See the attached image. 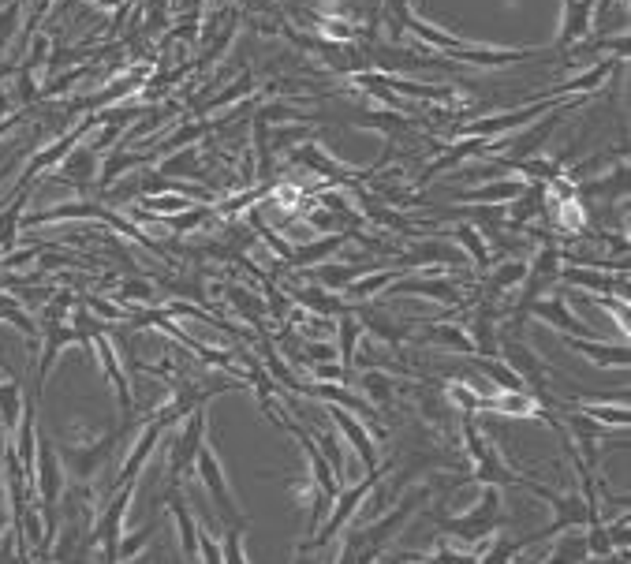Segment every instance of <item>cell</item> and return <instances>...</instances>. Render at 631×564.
Instances as JSON below:
<instances>
[{
	"instance_id": "obj_1",
	"label": "cell",
	"mask_w": 631,
	"mask_h": 564,
	"mask_svg": "<svg viewBox=\"0 0 631 564\" xmlns=\"http://www.w3.org/2000/svg\"><path fill=\"white\" fill-rule=\"evenodd\" d=\"M404 34L419 38L422 49H437L445 60L452 64H475V68H508V64H519V60H531L534 49H505V45H471L449 34V30L426 23L419 15H411L404 23Z\"/></svg>"
},
{
	"instance_id": "obj_2",
	"label": "cell",
	"mask_w": 631,
	"mask_h": 564,
	"mask_svg": "<svg viewBox=\"0 0 631 564\" xmlns=\"http://www.w3.org/2000/svg\"><path fill=\"white\" fill-rule=\"evenodd\" d=\"M508 523L505 516V501H501V490L497 486H478V501L460 516H445L441 520V538L449 535L463 546H478L490 535H497Z\"/></svg>"
},
{
	"instance_id": "obj_3",
	"label": "cell",
	"mask_w": 631,
	"mask_h": 564,
	"mask_svg": "<svg viewBox=\"0 0 631 564\" xmlns=\"http://www.w3.org/2000/svg\"><path fill=\"white\" fill-rule=\"evenodd\" d=\"M497 359L523 381V389L534 396L538 408H546V411L557 408V400L549 393V374H553V370H549L546 359L534 352L519 333H501V337H497Z\"/></svg>"
},
{
	"instance_id": "obj_4",
	"label": "cell",
	"mask_w": 631,
	"mask_h": 564,
	"mask_svg": "<svg viewBox=\"0 0 631 564\" xmlns=\"http://www.w3.org/2000/svg\"><path fill=\"white\" fill-rule=\"evenodd\" d=\"M378 482H381V471H366L359 482H351V486H340V494L333 497V505H329V516H325V523L314 531V538L310 542H303V550L299 553H314V550H325L333 538L348 527L351 520H355V512L363 508V501L374 490H378Z\"/></svg>"
},
{
	"instance_id": "obj_5",
	"label": "cell",
	"mask_w": 631,
	"mask_h": 564,
	"mask_svg": "<svg viewBox=\"0 0 631 564\" xmlns=\"http://www.w3.org/2000/svg\"><path fill=\"white\" fill-rule=\"evenodd\" d=\"M180 434L169 441V464H165V490H180V482L191 475L195 456L206 441V404L195 411H187L180 419Z\"/></svg>"
},
{
	"instance_id": "obj_6",
	"label": "cell",
	"mask_w": 631,
	"mask_h": 564,
	"mask_svg": "<svg viewBox=\"0 0 631 564\" xmlns=\"http://www.w3.org/2000/svg\"><path fill=\"white\" fill-rule=\"evenodd\" d=\"M191 471H195L198 482L206 486V494H210L213 508H217V516H221V523H225V527H232V523H239V520H247V516L239 512L236 497H232V486H228L225 464H221V456H217V449H213L210 438L202 441V449H198L195 467H191Z\"/></svg>"
},
{
	"instance_id": "obj_7",
	"label": "cell",
	"mask_w": 631,
	"mask_h": 564,
	"mask_svg": "<svg viewBox=\"0 0 631 564\" xmlns=\"http://www.w3.org/2000/svg\"><path fill=\"white\" fill-rule=\"evenodd\" d=\"M127 430H131V423L113 426V430H105L98 441H86V445H60V460H64L71 479H79V482L98 479L101 471L109 467V460H113L116 441L124 438Z\"/></svg>"
},
{
	"instance_id": "obj_8",
	"label": "cell",
	"mask_w": 631,
	"mask_h": 564,
	"mask_svg": "<svg viewBox=\"0 0 631 564\" xmlns=\"http://www.w3.org/2000/svg\"><path fill=\"white\" fill-rule=\"evenodd\" d=\"M471 460H475V471H471L467 479H460V482H475V486H497V490H512V486L527 490V486H531V479H527V475H519V471H512V467L505 464V456H501V449H497L493 441H482V449H478ZM460 482H456V486H460Z\"/></svg>"
},
{
	"instance_id": "obj_9",
	"label": "cell",
	"mask_w": 631,
	"mask_h": 564,
	"mask_svg": "<svg viewBox=\"0 0 631 564\" xmlns=\"http://www.w3.org/2000/svg\"><path fill=\"white\" fill-rule=\"evenodd\" d=\"M325 415H329V423L337 426V434H344V441L355 449V460L363 464V471H381L378 441H374V434L366 430L363 419L344 408H337V404H325Z\"/></svg>"
},
{
	"instance_id": "obj_10",
	"label": "cell",
	"mask_w": 631,
	"mask_h": 564,
	"mask_svg": "<svg viewBox=\"0 0 631 564\" xmlns=\"http://www.w3.org/2000/svg\"><path fill=\"white\" fill-rule=\"evenodd\" d=\"M131 497H135V482L116 486V497L109 501L105 516H101L98 527H94V535L86 538V546H105V564H113L116 542H120V535H124V520H127V508H131Z\"/></svg>"
},
{
	"instance_id": "obj_11",
	"label": "cell",
	"mask_w": 631,
	"mask_h": 564,
	"mask_svg": "<svg viewBox=\"0 0 631 564\" xmlns=\"http://www.w3.org/2000/svg\"><path fill=\"white\" fill-rule=\"evenodd\" d=\"M381 292L385 296H422L434 299V303H445V307H460L463 303L460 281H452V277H415V273H404L400 281L385 284Z\"/></svg>"
},
{
	"instance_id": "obj_12",
	"label": "cell",
	"mask_w": 631,
	"mask_h": 564,
	"mask_svg": "<svg viewBox=\"0 0 631 564\" xmlns=\"http://www.w3.org/2000/svg\"><path fill=\"white\" fill-rule=\"evenodd\" d=\"M620 64H624V57H609V60H602V64H594V68L579 71V75L568 79V83H553V86H546V90H534L531 101H553V98H568V94H575V98H587V94H594V90L605 83V79H613V75H617Z\"/></svg>"
},
{
	"instance_id": "obj_13",
	"label": "cell",
	"mask_w": 631,
	"mask_h": 564,
	"mask_svg": "<svg viewBox=\"0 0 631 564\" xmlns=\"http://www.w3.org/2000/svg\"><path fill=\"white\" fill-rule=\"evenodd\" d=\"M60 490H64V467L57 464V449L42 441V449H38V494H42V508H45V535L53 538L57 531V501H60Z\"/></svg>"
},
{
	"instance_id": "obj_14",
	"label": "cell",
	"mask_w": 631,
	"mask_h": 564,
	"mask_svg": "<svg viewBox=\"0 0 631 564\" xmlns=\"http://www.w3.org/2000/svg\"><path fill=\"white\" fill-rule=\"evenodd\" d=\"M538 318V322H546L549 329H557L561 337H579V340H594V329H590L579 314H572V307L564 303V296H542L531 303V311L527 318Z\"/></svg>"
},
{
	"instance_id": "obj_15",
	"label": "cell",
	"mask_w": 631,
	"mask_h": 564,
	"mask_svg": "<svg viewBox=\"0 0 631 564\" xmlns=\"http://www.w3.org/2000/svg\"><path fill=\"white\" fill-rule=\"evenodd\" d=\"M98 344V359H101V370L109 374L116 389V400H120V411H124V423H139L135 419V393H131V381H127L124 367H120V359H116V344H113V333H105V337H94Z\"/></svg>"
},
{
	"instance_id": "obj_16",
	"label": "cell",
	"mask_w": 631,
	"mask_h": 564,
	"mask_svg": "<svg viewBox=\"0 0 631 564\" xmlns=\"http://www.w3.org/2000/svg\"><path fill=\"white\" fill-rule=\"evenodd\" d=\"M561 284H572V288H587L594 296H617L628 299V273H594L587 266H561Z\"/></svg>"
},
{
	"instance_id": "obj_17",
	"label": "cell",
	"mask_w": 631,
	"mask_h": 564,
	"mask_svg": "<svg viewBox=\"0 0 631 564\" xmlns=\"http://www.w3.org/2000/svg\"><path fill=\"white\" fill-rule=\"evenodd\" d=\"M594 19H598V0H564V19H561V34H557V45H575L587 42L594 34Z\"/></svg>"
},
{
	"instance_id": "obj_18",
	"label": "cell",
	"mask_w": 631,
	"mask_h": 564,
	"mask_svg": "<svg viewBox=\"0 0 631 564\" xmlns=\"http://www.w3.org/2000/svg\"><path fill=\"white\" fill-rule=\"evenodd\" d=\"M165 430H169V426L161 423V419H154V415H150V423H142V434H139V441H135V449L127 452L124 467L116 471L113 490H116V486H124V482H135V479H139L142 464L150 460V452L157 449V441H161V434H165Z\"/></svg>"
},
{
	"instance_id": "obj_19",
	"label": "cell",
	"mask_w": 631,
	"mask_h": 564,
	"mask_svg": "<svg viewBox=\"0 0 631 564\" xmlns=\"http://www.w3.org/2000/svg\"><path fill=\"white\" fill-rule=\"evenodd\" d=\"M523 187H527V180H519V176H497V180L475 187V191H456L452 198L467 202V206H508Z\"/></svg>"
},
{
	"instance_id": "obj_20",
	"label": "cell",
	"mask_w": 631,
	"mask_h": 564,
	"mask_svg": "<svg viewBox=\"0 0 631 564\" xmlns=\"http://www.w3.org/2000/svg\"><path fill=\"white\" fill-rule=\"evenodd\" d=\"M351 240H355V232H329V236H322V240L292 247V254H288L284 262H288L292 269H310V266H318V262H325L329 254H340Z\"/></svg>"
},
{
	"instance_id": "obj_21",
	"label": "cell",
	"mask_w": 631,
	"mask_h": 564,
	"mask_svg": "<svg viewBox=\"0 0 631 564\" xmlns=\"http://www.w3.org/2000/svg\"><path fill=\"white\" fill-rule=\"evenodd\" d=\"M564 340H568L572 352H579L587 363H594V367H602V370H617V367L628 370L631 363L628 344H602V340H579V337H564Z\"/></svg>"
},
{
	"instance_id": "obj_22",
	"label": "cell",
	"mask_w": 631,
	"mask_h": 564,
	"mask_svg": "<svg viewBox=\"0 0 631 564\" xmlns=\"http://www.w3.org/2000/svg\"><path fill=\"white\" fill-rule=\"evenodd\" d=\"M299 273H307L310 281L325 288V292H344L348 284H355L363 273H370V266H351V262H318V266L310 269H299Z\"/></svg>"
},
{
	"instance_id": "obj_23",
	"label": "cell",
	"mask_w": 631,
	"mask_h": 564,
	"mask_svg": "<svg viewBox=\"0 0 631 564\" xmlns=\"http://www.w3.org/2000/svg\"><path fill=\"white\" fill-rule=\"evenodd\" d=\"M351 311H355V307H351ZM355 314H359V325L370 329V337H378L381 344H389L393 352H400V344L407 340V333L415 329V325H407V322L400 325V322H393L389 314H378V311H370V307H363V311H355Z\"/></svg>"
},
{
	"instance_id": "obj_24",
	"label": "cell",
	"mask_w": 631,
	"mask_h": 564,
	"mask_svg": "<svg viewBox=\"0 0 631 564\" xmlns=\"http://www.w3.org/2000/svg\"><path fill=\"white\" fill-rule=\"evenodd\" d=\"M471 348H475V355H486V359H493L497 355V307L493 303H486V307H478L475 311V322H471Z\"/></svg>"
},
{
	"instance_id": "obj_25",
	"label": "cell",
	"mask_w": 631,
	"mask_h": 564,
	"mask_svg": "<svg viewBox=\"0 0 631 564\" xmlns=\"http://www.w3.org/2000/svg\"><path fill=\"white\" fill-rule=\"evenodd\" d=\"M381 86L393 90L396 98H419V101H452L456 90L452 86H434V83H411L400 75H381Z\"/></svg>"
},
{
	"instance_id": "obj_26",
	"label": "cell",
	"mask_w": 631,
	"mask_h": 564,
	"mask_svg": "<svg viewBox=\"0 0 631 564\" xmlns=\"http://www.w3.org/2000/svg\"><path fill=\"white\" fill-rule=\"evenodd\" d=\"M288 296L295 299V303H303L310 314H318V318H325V314H344L351 307L348 299H337L333 292H325V288H318V284H307V288H288Z\"/></svg>"
},
{
	"instance_id": "obj_27",
	"label": "cell",
	"mask_w": 631,
	"mask_h": 564,
	"mask_svg": "<svg viewBox=\"0 0 631 564\" xmlns=\"http://www.w3.org/2000/svg\"><path fill=\"white\" fill-rule=\"evenodd\" d=\"M139 165H146V169H150V165H154V157L139 154V150H124V146H120V150H113V154L105 157V165L98 169V184L101 187H113L116 180L124 176V172L139 169Z\"/></svg>"
},
{
	"instance_id": "obj_28",
	"label": "cell",
	"mask_w": 631,
	"mask_h": 564,
	"mask_svg": "<svg viewBox=\"0 0 631 564\" xmlns=\"http://www.w3.org/2000/svg\"><path fill=\"white\" fill-rule=\"evenodd\" d=\"M400 277H404V269H396V266L370 269V273H363V277H359L355 284H348V288H344V292H348V303H370V299L378 296L385 284L400 281Z\"/></svg>"
},
{
	"instance_id": "obj_29",
	"label": "cell",
	"mask_w": 631,
	"mask_h": 564,
	"mask_svg": "<svg viewBox=\"0 0 631 564\" xmlns=\"http://www.w3.org/2000/svg\"><path fill=\"white\" fill-rule=\"evenodd\" d=\"M359 340H363V325H359L355 311L348 307L344 314H337V355L344 370H355V348H359Z\"/></svg>"
},
{
	"instance_id": "obj_30",
	"label": "cell",
	"mask_w": 631,
	"mask_h": 564,
	"mask_svg": "<svg viewBox=\"0 0 631 564\" xmlns=\"http://www.w3.org/2000/svg\"><path fill=\"white\" fill-rule=\"evenodd\" d=\"M422 344H437V348H445V352L475 355V348H471V337H467V329H460V325L426 322V337H422Z\"/></svg>"
},
{
	"instance_id": "obj_31",
	"label": "cell",
	"mask_w": 631,
	"mask_h": 564,
	"mask_svg": "<svg viewBox=\"0 0 631 564\" xmlns=\"http://www.w3.org/2000/svg\"><path fill=\"white\" fill-rule=\"evenodd\" d=\"M351 124L374 127V131H385V135H400V131H411V127H415V116L396 113V109H366V113L351 116Z\"/></svg>"
},
{
	"instance_id": "obj_32",
	"label": "cell",
	"mask_w": 631,
	"mask_h": 564,
	"mask_svg": "<svg viewBox=\"0 0 631 564\" xmlns=\"http://www.w3.org/2000/svg\"><path fill=\"white\" fill-rule=\"evenodd\" d=\"M292 161H295V165H307V169H314V172H322V176H329L333 184H340V180H351L348 169H340V161H333L329 154H322V146H314V142H307V146L292 150Z\"/></svg>"
},
{
	"instance_id": "obj_33",
	"label": "cell",
	"mask_w": 631,
	"mask_h": 564,
	"mask_svg": "<svg viewBox=\"0 0 631 564\" xmlns=\"http://www.w3.org/2000/svg\"><path fill=\"white\" fill-rule=\"evenodd\" d=\"M34 221H113V213L98 206V202H68L49 213H38Z\"/></svg>"
},
{
	"instance_id": "obj_34",
	"label": "cell",
	"mask_w": 631,
	"mask_h": 564,
	"mask_svg": "<svg viewBox=\"0 0 631 564\" xmlns=\"http://www.w3.org/2000/svg\"><path fill=\"white\" fill-rule=\"evenodd\" d=\"M154 169L165 172V176H172V180H180V176L202 180V165H198V146H183V150H176V154L161 157Z\"/></svg>"
},
{
	"instance_id": "obj_35",
	"label": "cell",
	"mask_w": 631,
	"mask_h": 564,
	"mask_svg": "<svg viewBox=\"0 0 631 564\" xmlns=\"http://www.w3.org/2000/svg\"><path fill=\"white\" fill-rule=\"evenodd\" d=\"M359 385H363V393H366L363 400L370 404V408H389V404H393L396 381L389 378V374H381V370H363Z\"/></svg>"
},
{
	"instance_id": "obj_36",
	"label": "cell",
	"mask_w": 631,
	"mask_h": 564,
	"mask_svg": "<svg viewBox=\"0 0 631 564\" xmlns=\"http://www.w3.org/2000/svg\"><path fill=\"white\" fill-rule=\"evenodd\" d=\"M482 553H475L478 564H512L519 557V538H508V535H490L486 542H478Z\"/></svg>"
},
{
	"instance_id": "obj_37",
	"label": "cell",
	"mask_w": 631,
	"mask_h": 564,
	"mask_svg": "<svg viewBox=\"0 0 631 564\" xmlns=\"http://www.w3.org/2000/svg\"><path fill=\"white\" fill-rule=\"evenodd\" d=\"M161 523L165 520H157V523H146L142 531H135V535H120V542H116V553H113V564H127V561H135L150 542H154V535L161 531Z\"/></svg>"
},
{
	"instance_id": "obj_38",
	"label": "cell",
	"mask_w": 631,
	"mask_h": 564,
	"mask_svg": "<svg viewBox=\"0 0 631 564\" xmlns=\"http://www.w3.org/2000/svg\"><path fill=\"white\" fill-rule=\"evenodd\" d=\"M523 277H527V262H523V258H512V262H505V266H497L490 277H486L490 299H497L501 292H512V288H519V284H523Z\"/></svg>"
},
{
	"instance_id": "obj_39",
	"label": "cell",
	"mask_w": 631,
	"mask_h": 564,
	"mask_svg": "<svg viewBox=\"0 0 631 564\" xmlns=\"http://www.w3.org/2000/svg\"><path fill=\"white\" fill-rule=\"evenodd\" d=\"M575 408L583 411V415H590L594 423L609 426V430H628L631 423L628 404H590V400H583V404H575Z\"/></svg>"
},
{
	"instance_id": "obj_40",
	"label": "cell",
	"mask_w": 631,
	"mask_h": 564,
	"mask_svg": "<svg viewBox=\"0 0 631 564\" xmlns=\"http://www.w3.org/2000/svg\"><path fill=\"white\" fill-rule=\"evenodd\" d=\"M456 243L463 247V254H467V262H475V266H490L493 262V251H490V243L482 240V232L478 228H471V225H460L456 232Z\"/></svg>"
},
{
	"instance_id": "obj_41",
	"label": "cell",
	"mask_w": 631,
	"mask_h": 564,
	"mask_svg": "<svg viewBox=\"0 0 631 564\" xmlns=\"http://www.w3.org/2000/svg\"><path fill=\"white\" fill-rule=\"evenodd\" d=\"M225 296L236 303V314L243 318V322H251L254 329H262V314H266V303L254 296V292H247V288H239V284H228Z\"/></svg>"
},
{
	"instance_id": "obj_42",
	"label": "cell",
	"mask_w": 631,
	"mask_h": 564,
	"mask_svg": "<svg viewBox=\"0 0 631 564\" xmlns=\"http://www.w3.org/2000/svg\"><path fill=\"white\" fill-rule=\"evenodd\" d=\"M575 195H605V198L628 195V165H617L613 176H605V180H590V184L575 187Z\"/></svg>"
},
{
	"instance_id": "obj_43",
	"label": "cell",
	"mask_w": 631,
	"mask_h": 564,
	"mask_svg": "<svg viewBox=\"0 0 631 564\" xmlns=\"http://www.w3.org/2000/svg\"><path fill=\"white\" fill-rule=\"evenodd\" d=\"M191 206H198V202L187 195H146V202H142L139 210L146 217H172V213H183L191 210Z\"/></svg>"
},
{
	"instance_id": "obj_44",
	"label": "cell",
	"mask_w": 631,
	"mask_h": 564,
	"mask_svg": "<svg viewBox=\"0 0 631 564\" xmlns=\"http://www.w3.org/2000/svg\"><path fill=\"white\" fill-rule=\"evenodd\" d=\"M68 180H75V187H83L90 180H98V157H94V150H79V154L68 161Z\"/></svg>"
},
{
	"instance_id": "obj_45",
	"label": "cell",
	"mask_w": 631,
	"mask_h": 564,
	"mask_svg": "<svg viewBox=\"0 0 631 564\" xmlns=\"http://www.w3.org/2000/svg\"><path fill=\"white\" fill-rule=\"evenodd\" d=\"M381 15H385V23H389L393 42H400V38H404V23L411 19V0H381Z\"/></svg>"
},
{
	"instance_id": "obj_46",
	"label": "cell",
	"mask_w": 631,
	"mask_h": 564,
	"mask_svg": "<svg viewBox=\"0 0 631 564\" xmlns=\"http://www.w3.org/2000/svg\"><path fill=\"white\" fill-rule=\"evenodd\" d=\"M400 564H478L471 553H460V550H449V546H441V550L426 553V557H400Z\"/></svg>"
},
{
	"instance_id": "obj_47",
	"label": "cell",
	"mask_w": 631,
	"mask_h": 564,
	"mask_svg": "<svg viewBox=\"0 0 631 564\" xmlns=\"http://www.w3.org/2000/svg\"><path fill=\"white\" fill-rule=\"evenodd\" d=\"M19 381H8V385H0V415H4V426L12 430L19 423Z\"/></svg>"
},
{
	"instance_id": "obj_48",
	"label": "cell",
	"mask_w": 631,
	"mask_h": 564,
	"mask_svg": "<svg viewBox=\"0 0 631 564\" xmlns=\"http://www.w3.org/2000/svg\"><path fill=\"white\" fill-rule=\"evenodd\" d=\"M251 94H254V79H251V75H243L239 83H232L228 90H221V94H217V98H213L210 105H206V113H213V109H225L228 101L251 98Z\"/></svg>"
},
{
	"instance_id": "obj_49",
	"label": "cell",
	"mask_w": 631,
	"mask_h": 564,
	"mask_svg": "<svg viewBox=\"0 0 631 564\" xmlns=\"http://www.w3.org/2000/svg\"><path fill=\"white\" fill-rule=\"evenodd\" d=\"M310 378L318 381H329V385H348L351 381V370H344L340 363H310Z\"/></svg>"
},
{
	"instance_id": "obj_50",
	"label": "cell",
	"mask_w": 631,
	"mask_h": 564,
	"mask_svg": "<svg viewBox=\"0 0 631 564\" xmlns=\"http://www.w3.org/2000/svg\"><path fill=\"white\" fill-rule=\"evenodd\" d=\"M605 538H609V546H613V553L624 550L628 553L631 546V527H628V516H617L613 523H605Z\"/></svg>"
},
{
	"instance_id": "obj_51",
	"label": "cell",
	"mask_w": 631,
	"mask_h": 564,
	"mask_svg": "<svg viewBox=\"0 0 631 564\" xmlns=\"http://www.w3.org/2000/svg\"><path fill=\"white\" fill-rule=\"evenodd\" d=\"M120 299H124V303H154V284L150 281H124L120 284Z\"/></svg>"
},
{
	"instance_id": "obj_52",
	"label": "cell",
	"mask_w": 631,
	"mask_h": 564,
	"mask_svg": "<svg viewBox=\"0 0 631 564\" xmlns=\"http://www.w3.org/2000/svg\"><path fill=\"white\" fill-rule=\"evenodd\" d=\"M445 408H449V400L437 393H419V411L430 419V423H445Z\"/></svg>"
},
{
	"instance_id": "obj_53",
	"label": "cell",
	"mask_w": 631,
	"mask_h": 564,
	"mask_svg": "<svg viewBox=\"0 0 631 564\" xmlns=\"http://www.w3.org/2000/svg\"><path fill=\"white\" fill-rule=\"evenodd\" d=\"M83 307L98 311V318H105V322H127V311H124V307H116V303H105L101 296H86Z\"/></svg>"
},
{
	"instance_id": "obj_54",
	"label": "cell",
	"mask_w": 631,
	"mask_h": 564,
	"mask_svg": "<svg viewBox=\"0 0 631 564\" xmlns=\"http://www.w3.org/2000/svg\"><path fill=\"white\" fill-rule=\"evenodd\" d=\"M30 438H34V411L27 408V419H23V430H19V460L27 464V475H30V460H34V445H30Z\"/></svg>"
},
{
	"instance_id": "obj_55",
	"label": "cell",
	"mask_w": 631,
	"mask_h": 564,
	"mask_svg": "<svg viewBox=\"0 0 631 564\" xmlns=\"http://www.w3.org/2000/svg\"><path fill=\"white\" fill-rule=\"evenodd\" d=\"M0 318H8V322H15L23 333H34V322H30L27 314L19 311V303L15 299H8V296H0Z\"/></svg>"
},
{
	"instance_id": "obj_56",
	"label": "cell",
	"mask_w": 631,
	"mask_h": 564,
	"mask_svg": "<svg viewBox=\"0 0 631 564\" xmlns=\"http://www.w3.org/2000/svg\"><path fill=\"white\" fill-rule=\"evenodd\" d=\"M19 8H23V4L15 0L12 8H4V12H0V49H4V42H8V34H12V30H15V19H19Z\"/></svg>"
},
{
	"instance_id": "obj_57",
	"label": "cell",
	"mask_w": 631,
	"mask_h": 564,
	"mask_svg": "<svg viewBox=\"0 0 631 564\" xmlns=\"http://www.w3.org/2000/svg\"><path fill=\"white\" fill-rule=\"evenodd\" d=\"M236 27H239V23H228V27H225V34H221V38H217V42H213L210 57H206V60H217V57H221V53H225V49H228V42H232V34H236Z\"/></svg>"
},
{
	"instance_id": "obj_58",
	"label": "cell",
	"mask_w": 631,
	"mask_h": 564,
	"mask_svg": "<svg viewBox=\"0 0 631 564\" xmlns=\"http://www.w3.org/2000/svg\"><path fill=\"white\" fill-rule=\"evenodd\" d=\"M202 4H206V0H176L172 8H176V15H187V19H195V15L202 12Z\"/></svg>"
},
{
	"instance_id": "obj_59",
	"label": "cell",
	"mask_w": 631,
	"mask_h": 564,
	"mask_svg": "<svg viewBox=\"0 0 631 564\" xmlns=\"http://www.w3.org/2000/svg\"><path fill=\"white\" fill-rule=\"evenodd\" d=\"M90 4H94V8H124L127 0H90Z\"/></svg>"
},
{
	"instance_id": "obj_60",
	"label": "cell",
	"mask_w": 631,
	"mask_h": 564,
	"mask_svg": "<svg viewBox=\"0 0 631 564\" xmlns=\"http://www.w3.org/2000/svg\"><path fill=\"white\" fill-rule=\"evenodd\" d=\"M4 527H8V516H4V508H0V535H4Z\"/></svg>"
},
{
	"instance_id": "obj_61",
	"label": "cell",
	"mask_w": 631,
	"mask_h": 564,
	"mask_svg": "<svg viewBox=\"0 0 631 564\" xmlns=\"http://www.w3.org/2000/svg\"><path fill=\"white\" fill-rule=\"evenodd\" d=\"M45 8H49V0H42V4H38V12H45Z\"/></svg>"
},
{
	"instance_id": "obj_62",
	"label": "cell",
	"mask_w": 631,
	"mask_h": 564,
	"mask_svg": "<svg viewBox=\"0 0 631 564\" xmlns=\"http://www.w3.org/2000/svg\"><path fill=\"white\" fill-rule=\"evenodd\" d=\"M172 564H187V561H183V557H172Z\"/></svg>"
}]
</instances>
